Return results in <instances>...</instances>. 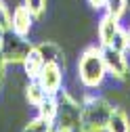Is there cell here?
Here are the masks:
<instances>
[{
    "label": "cell",
    "instance_id": "4fadbf2b",
    "mask_svg": "<svg viewBox=\"0 0 130 132\" xmlns=\"http://www.w3.org/2000/svg\"><path fill=\"white\" fill-rule=\"evenodd\" d=\"M23 94H25V101H27L31 107H40V103L48 96V94L42 90V86L38 84V80H27V84H25V88H23Z\"/></svg>",
    "mask_w": 130,
    "mask_h": 132
},
{
    "label": "cell",
    "instance_id": "ffe728a7",
    "mask_svg": "<svg viewBox=\"0 0 130 132\" xmlns=\"http://www.w3.org/2000/svg\"><path fill=\"white\" fill-rule=\"evenodd\" d=\"M126 53H130V25L126 27Z\"/></svg>",
    "mask_w": 130,
    "mask_h": 132
},
{
    "label": "cell",
    "instance_id": "ba28073f",
    "mask_svg": "<svg viewBox=\"0 0 130 132\" xmlns=\"http://www.w3.org/2000/svg\"><path fill=\"white\" fill-rule=\"evenodd\" d=\"M34 15L29 13V9L21 2V4H17L13 9V13H11V29L15 31V34H19V36H23V38H29V34H31V27H34Z\"/></svg>",
    "mask_w": 130,
    "mask_h": 132
},
{
    "label": "cell",
    "instance_id": "9a60e30c",
    "mask_svg": "<svg viewBox=\"0 0 130 132\" xmlns=\"http://www.w3.org/2000/svg\"><path fill=\"white\" fill-rule=\"evenodd\" d=\"M128 9H130V0H107L105 13L122 21V19H124V15L128 13Z\"/></svg>",
    "mask_w": 130,
    "mask_h": 132
},
{
    "label": "cell",
    "instance_id": "ac0fdd59",
    "mask_svg": "<svg viewBox=\"0 0 130 132\" xmlns=\"http://www.w3.org/2000/svg\"><path fill=\"white\" fill-rule=\"evenodd\" d=\"M6 61H4V55H2V51H0V90H2V86H4V78H6Z\"/></svg>",
    "mask_w": 130,
    "mask_h": 132
},
{
    "label": "cell",
    "instance_id": "2e32d148",
    "mask_svg": "<svg viewBox=\"0 0 130 132\" xmlns=\"http://www.w3.org/2000/svg\"><path fill=\"white\" fill-rule=\"evenodd\" d=\"M23 4L29 9V13L34 15V19H42L44 13H46V6H48V0H23Z\"/></svg>",
    "mask_w": 130,
    "mask_h": 132
},
{
    "label": "cell",
    "instance_id": "7a4b0ae2",
    "mask_svg": "<svg viewBox=\"0 0 130 132\" xmlns=\"http://www.w3.org/2000/svg\"><path fill=\"white\" fill-rule=\"evenodd\" d=\"M80 132H105L107 120L113 111V103L109 98L96 94L94 90H86L80 96Z\"/></svg>",
    "mask_w": 130,
    "mask_h": 132
},
{
    "label": "cell",
    "instance_id": "8992f818",
    "mask_svg": "<svg viewBox=\"0 0 130 132\" xmlns=\"http://www.w3.org/2000/svg\"><path fill=\"white\" fill-rule=\"evenodd\" d=\"M57 96H59V118L55 124L71 126L80 132V111H82L80 98H76L69 90H61Z\"/></svg>",
    "mask_w": 130,
    "mask_h": 132
},
{
    "label": "cell",
    "instance_id": "7c38bea8",
    "mask_svg": "<svg viewBox=\"0 0 130 132\" xmlns=\"http://www.w3.org/2000/svg\"><path fill=\"white\" fill-rule=\"evenodd\" d=\"M36 111H38L40 118H44L46 122L55 124L57 118H59V96H51V94H48L44 101L40 103V107H36Z\"/></svg>",
    "mask_w": 130,
    "mask_h": 132
},
{
    "label": "cell",
    "instance_id": "5b68a950",
    "mask_svg": "<svg viewBox=\"0 0 130 132\" xmlns=\"http://www.w3.org/2000/svg\"><path fill=\"white\" fill-rule=\"evenodd\" d=\"M103 59H105L107 78L116 80V82H128L130 80V59H128L126 51L103 48Z\"/></svg>",
    "mask_w": 130,
    "mask_h": 132
},
{
    "label": "cell",
    "instance_id": "52a82bcc",
    "mask_svg": "<svg viewBox=\"0 0 130 132\" xmlns=\"http://www.w3.org/2000/svg\"><path fill=\"white\" fill-rule=\"evenodd\" d=\"M36 80L46 94L57 96L63 90V67H61V63H44V67H42V71Z\"/></svg>",
    "mask_w": 130,
    "mask_h": 132
},
{
    "label": "cell",
    "instance_id": "9c48e42d",
    "mask_svg": "<svg viewBox=\"0 0 130 132\" xmlns=\"http://www.w3.org/2000/svg\"><path fill=\"white\" fill-rule=\"evenodd\" d=\"M105 132H130V115L124 107L113 105V111L107 120Z\"/></svg>",
    "mask_w": 130,
    "mask_h": 132
},
{
    "label": "cell",
    "instance_id": "6da1fadb",
    "mask_svg": "<svg viewBox=\"0 0 130 132\" xmlns=\"http://www.w3.org/2000/svg\"><path fill=\"white\" fill-rule=\"evenodd\" d=\"M76 73H78V82L86 90H99L105 84L107 69H105L103 48L99 44H88L80 53L76 63Z\"/></svg>",
    "mask_w": 130,
    "mask_h": 132
},
{
    "label": "cell",
    "instance_id": "277c9868",
    "mask_svg": "<svg viewBox=\"0 0 130 132\" xmlns=\"http://www.w3.org/2000/svg\"><path fill=\"white\" fill-rule=\"evenodd\" d=\"M31 46L34 44L29 42V38H23L19 34H15L11 27L0 34V51H2L4 61L9 65H21L25 61L27 53L31 51Z\"/></svg>",
    "mask_w": 130,
    "mask_h": 132
},
{
    "label": "cell",
    "instance_id": "5bb4252c",
    "mask_svg": "<svg viewBox=\"0 0 130 132\" xmlns=\"http://www.w3.org/2000/svg\"><path fill=\"white\" fill-rule=\"evenodd\" d=\"M21 132H55V124L46 122L44 118L36 115V118L27 120V124L21 128Z\"/></svg>",
    "mask_w": 130,
    "mask_h": 132
},
{
    "label": "cell",
    "instance_id": "8fae6325",
    "mask_svg": "<svg viewBox=\"0 0 130 132\" xmlns=\"http://www.w3.org/2000/svg\"><path fill=\"white\" fill-rule=\"evenodd\" d=\"M21 67H23L27 80H36V78L40 76V71H42V67H44V59H42V55L36 51V46H31V51L27 53L25 61L21 63Z\"/></svg>",
    "mask_w": 130,
    "mask_h": 132
},
{
    "label": "cell",
    "instance_id": "d6986e66",
    "mask_svg": "<svg viewBox=\"0 0 130 132\" xmlns=\"http://www.w3.org/2000/svg\"><path fill=\"white\" fill-rule=\"evenodd\" d=\"M86 2L92 11H105V6H107V0H86Z\"/></svg>",
    "mask_w": 130,
    "mask_h": 132
},
{
    "label": "cell",
    "instance_id": "3957f363",
    "mask_svg": "<svg viewBox=\"0 0 130 132\" xmlns=\"http://www.w3.org/2000/svg\"><path fill=\"white\" fill-rule=\"evenodd\" d=\"M96 38H99L101 48H118L126 51V27L120 19L103 13L99 23H96Z\"/></svg>",
    "mask_w": 130,
    "mask_h": 132
},
{
    "label": "cell",
    "instance_id": "e0dca14e",
    "mask_svg": "<svg viewBox=\"0 0 130 132\" xmlns=\"http://www.w3.org/2000/svg\"><path fill=\"white\" fill-rule=\"evenodd\" d=\"M9 27H11V11H9L4 0H0V34Z\"/></svg>",
    "mask_w": 130,
    "mask_h": 132
},
{
    "label": "cell",
    "instance_id": "30bf717a",
    "mask_svg": "<svg viewBox=\"0 0 130 132\" xmlns=\"http://www.w3.org/2000/svg\"><path fill=\"white\" fill-rule=\"evenodd\" d=\"M34 46H36V51L42 55L44 63H61V65H63L65 55H63V48H61L57 42H53V40H42V42H38V44H34Z\"/></svg>",
    "mask_w": 130,
    "mask_h": 132
}]
</instances>
